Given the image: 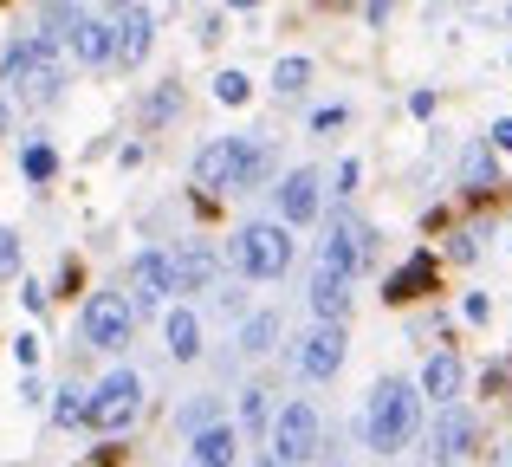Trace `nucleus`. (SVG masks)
<instances>
[{
  "label": "nucleus",
  "instance_id": "nucleus-34",
  "mask_svg": "<svg viewBox=\"0 0 512 467\" xmlns=\"http://www.w3.org/2000/svg\"><path fill=\"white\" fill-rule=\"evenodd\" d=\"M20 299H26V312H46V286H33V279L20 286Z\"/></svg>",
  "mask_w": 512,
  "mask_h": 467
},
{
  "label": "nucleus",
  "instance_id": "nucleus-27",
  "mask_svg": "<svg viewBox=\"0 0 512 467\" xmlns=\"http://www.w3.org/2000/svg\"><path fill=\"white\" fill-rule=\"evenodd\" d=\"M20 169H26V176H33V182H46L52 169H59V156H52L46 143H26V150H20Z\"/></svg>",
  "mask_w": 512,
  "mask_h": 467
},
{
  "label": "nucleus",
  "instance_id": "nucleus-5",
  "mask_svg": "<svg viewBox=\"0 0 512 467\" xmlns=\"http://www.w3.org/2000/svg\"><path fill=\"white\" fill-rule=\"evenodd\" d=\"M376 260V234L363 228V221H350V215H338L325 228V247H318V266L325 273H338V279H357L363 266Z\"/></svg>",
  "mask_w": 512,
  "mask_h": 467
},
{
  "label": "nucleus",
  "instance_id": "nucleus-19",
  "mask_svg": "<svg viewBox=\"0 0 512 467\" xmlns=\"http://www.w3.org/2000/svg\"><path fill=\"white\" fill-rule=\"evenodd\" d=\"M273 176V143L266 137H240V169H234V195H247V189H260V182Z\"/></svg>",
  "mask_w": 512,
  "mask_h": 467
},
{
  "label": "nucleus",
  "instance_id": "nucleus-12",
  "mask_svg": "<svg viewBox=\"0 0 512 467\" xmlns=\"http://www.w3.org/2000/svg\"><path fill=\"white\" fill-rule=\"evenodd\" d=\"M240 461V429L234 422H214V429L188 435V467H234Z\"/></svg>",
  "mask_w": 512,
  "mask_h": 467
},
{
  "label": "nucleus",
  "instance_id": "nucleus-21",
  "mask_svg": "<svg viewBox=\"0 0 512 467\" xmlns=\"http://www.w3.org/2000/svg\"><path fill=\"white\" fill-rule=\"evenodd\" d=\"M312 312L325 318V325H338V318L350 312V279H338V273L318 266V273H312Z\"/></svg>",
  "mask_w": 512,
  "mask_h": 467
},
{
  "label": "nucleus",
  "instance_id": "nucleus-28",
  "mask_svg": "<svg viewBox=\"0 0 512 467\" xmlns=\"http://www.w3.org/2000/svg\"><path fill=\"white\" fill-rule=\"evenodd\" d=\"M52 422H59V429H78V422H85V396H78V390H59V403H52Z\"/></svg>",
  "mask_w": 512,
  "mask_h": 467
},
{
  "label": "nucleus",
  "instance_id": "nucleus-8",
  "mask_svg": "<svg viewBox=\"0 0 512 467\" xmlns=\"http://www.w3.org/2000/svg\"><path fill=\"white\" fill-rule=\"evenodd\" d=\"M150 39H156V13L124 0L117 20H111V65H143L150 59Z\"/></svg>",
  "mask_w": 512,
  "mask_h": 467
},
{
  "label": "nucleus",
  "instance_id": "nucleus-23",
  "mask_svg": "<svg viewBox=\"0 0 512 467\" xmlns=\"http://www.w3.org/2000/svg\"><path fill=\"white\" fill-rule=\"evenodd\" d=\"M279 344V312H253L247 325H240V351L247 357H266Z\"/></svg>",
  "mask_w": 512,
  "mask_h": 467
},
{
  "label": "nucleus",
  "instance_id": "nucleus-7",
  "mask_svg": "<svg viewBox=\"0 0 512 467\" xmlns=\"http://www.w3.org/2000/svg\"><path fill=\"white\" fill-rule=\"evenodd\" d=\"M130 331H137V312H130L124 292H91L85 299V344L91 351H124Z\"/></svg>",
  "mask_w": 512,
  "mask_h": 467
},
{
  "label": "nucleus",
  "instance_id": "nucleus-32",
  "mask_svg": "<svg viewBox=\"0 0 512 467\" xmlns=\"http://www.w3.org/2000/svg\"><path fill=\"white\" fill-rule=\"evenodd\" d=\"M13 357H20V370H26V377H33V364H39V338H33V331H26V338L13 344Z\"/></svg>",
  "mask_w": 512,
  "mask_h": 467
},
{
  "label": "nucleus",
  "instance_id": "nucleus-20",
  "mask_svg": "<svg viewBox=\"0 0 512 467\" xmlns=\"http://www.w3.org/2000/svg\"><path fill=\"white\" fill-rule=\"evenodd\" d=\"M163 338H169L175 364H195V357H201V318L188 312V305H175V312L163 318Z\"/></svg>",
  "mask_w": 512,
  "mask_h": 467
},
{
  "label": "nucleus",
  "instance_id": "nucleus-29",
  "mask_svg": "<svg viewBox=\"0 0 512 467\" xmlns=\"http://www.w3.org/2000/svg\"><path fill=\"white\" fill-rule=\"evenodd\" d=\"M214 98H221V104H247L253 98L247 72H221V78H214Z\"/></svg>",
  "mask_w": 512,
  "mask_h": 467
},
{
  "label": "nucleus",
  "instance_id": "nucleus-13",
  "mask_svg": "<svg viewBox=\"0 0 512 467\" xmlns=\"http://www.w3.org/2000/svg\"><path fill=\"white\" fill-rule=\"evenodd\" d=\"M422 292H435V253H409V260L383 279L389 305H409V299H422Z\"/></svg>",
  "mask_w": 512,
  "mask_h": 467
},
{
  "label": "nucleus",
  "instance_id": "nucleus-26",
  "mask_svg": "<svg viewBox=\"0 0 512 467\" xmlns=\"http://www.w3.org/2000/svg\"><path fill=\"white\" fill-rule=\"evenodd\" d=\"M305 78H312V59H279L273 65V85L286 91V98H292V91H305Z\"/></svg>",
  "mask_w": 512,
  "mask_h": 467
},
{
  "label": "nucleus",
  "instance_id": "nucleus-18",
  "mask_svg": "<svg viewBox=\"0 0 512 467\" xmlns=\"http://www.w3.org/2000/svg\"><path fill=\"white\" fill-rule=\"evenodd\" d=\"M422 396H428V403H441V409L461 396V357H454V351H435L422 364Z\"/></svg>",
  "mask_w": 512,
  "mask_h": 467
},
{
  "label": "nucleus",
  "instance_id": "nucleus-24",
  "mask_svg": "<svg viewBox=\"0 0 512 467\" xmlns=\"http://www.w3.org/2000/svg\"><path fill=\"white\" fill-rule=\"evenodd\" d=\"M182 422L188 435H201V429H214V422H221V396H195V403H182Z\"/></svg>",
  "mask_w": 512,
  "mask_h": 467
},
{
  "label": "nucleus",
  "instance_id": "nucleus-2",
  "mask_svg": "<svg viewBox=\"0 0 512 467\" xmlns=\"http://www.w3.org/2000/svg\"><path fill=\"white\" fill-rule=\"evenodd\" d=\"M0 78H7V91L20 104H52L59 98V85H65V59H59V46H52L46 33H33V39H13L7 46V65H0Z\"/></svg>",
  "mask_w": 512,
  "mask_h": 467
},
{
  "label": "nucleus",
  "instance_id": "nucleus-35",
  "mask_svg": "<svg viewBox=\"0 0 512 467\" xmlns=\"http://www.w3.org/2000/svg\"><path fill=\"white\" fill-rule=\"evenodd\" d=\"M493 143H500V150H512V117H500V124H493Z\"/></svg>",
  "mask_w": 512,
  "mask_h": 467
},
{
  "label": "nucleus",
  "instance_id": "nucleus-1",
  "mask_svg": "<svg viewBox=\"0 0 512 467\" xmlns=\"http://www.w3.org/2000/svg\"><path fill=\"white\" fill-rule=\"evenodd\" d=\"M415 429H422V390L402 377H383L370 390V409H363V442L376 455H402L415 442Z\"/></svg>",
  "mask_w": 512,
  "mask_h": 467
},
{
  "label": "nucleus",
  "instance_id": "nucleus-10",
  "mask_svg": "<svg viewBox=\"0 0 512 467\" xmlns=\"http://www.w3.org/2000/svg\"><path fill=\"white\" fill-rule=\"evenodd\" d=\"M175 292V260L169 253H137V266H130V312H137V305H163Z\"/></svg>",
  "mask_w": 512,
  "mask_h": 467
},
{
  "label": "nucleus",
  "instance_id": "nucleus-36",
  "mask_svg": "<svg viewBox=\"0 0 512 467\" xmlns=\"http://www.w3.org/2000/svg\"><path fill=\"white\" fill-rule=\"evenodd\" d=\"M227 7H260V0H227Z\"/></svg>",
  "mask_w": 512,
  "mask_h": 467
},
{
  "label": "nucleus",
  "instance_id": "nucleus-3",
  "mask_svg": "<svg viewBox=\"0 0 512 467\" xmlns=\"http://www.w3.org/2000/svg\"><path fill=\"white\" fill-rule=\"evenodd\" d=\"M227 260L247 279H279L292 266V228L286 221H247V228L227 240Z\"/></svg>",
  "mask_w": 512,
  "mask_h": 467
},
{
  "label": "nucleus",
  "instance_id": "nucleus-6",
  "mask_svg": "<svg viewBox=\"0 0 512 467\" xmlns=\"http://www.w3.org/2000/svg\"><path fill=\"white\" fill-rule=\"evenodd\" d=\"M318 455V409L312 403H286L273 416V467H305Z\"/></svg>",
  "mask_w": 512,
  "mask_h": 467
},
{
  "label": "nucleus",
  "instance_id": "nucleus-22",
  "mask_svg": "<svg viewBox=\"0 0 512 467\" xmlns=\"http://www.w3.org/2000/svg\"><path fill=\"white\" fill-rule=\"evenodd\" d=\"M461 182H467V195H487V189H493V143H467Z\"/></svg>",
  "mask_w": 512,
  "mask_h": 467
},
{
  "label": "nucleus",
  "instance_id": "nucleus-15",
  "mask_svg": "<svg viewBox=\"0 0 512 467\" xmlns=\"http://www.w3.org/2000/svg\"><path fill=\"white\" fill-rule=\"evenodd\" d=\"M318 215V169H292L286 182H279V221L286 228H299V221Z\"/></svg>",
  "mask_w": 512,
  "mask_h": 467
},
{
  "label": "nucleus",
  "instance_id": "nucleus-25",
  "mask_svg": "<svg viewBox=\"0 0 512 467\" xmlns=\"http://www.w3.org/2000/svg\"><path fill=\"white\" fill-rule=\"evenodd\" d=\"M240 416H247L253 435H273V396H266V390H247V396H240Z\"/></svg>",
  "mask_w": 512,
  "mask_h": 467
},
{
  "label": "nucleus",
  "instance_id": "nucleus-30",
  "mask_svg": "<svg viewBox=\"0 0 512 467\" xmlns=\"http://www.w3.org/2000/svg\"><path fill=\"white\" fill-rule=\"evenodd\" d=\"M7 273H20V234L0 228V279H7Z\"/></svg>",
  "mask_w": 512,
  "mask_h": 467
},
{
  "label": "nucleus",
  "instance_id": "nucleus-11",
  "mask_svg": "<svg viewBox=\"0 0 512 467\" xmlns=\"http://www.w3.org/2000/svg\"><path fill=\"white\" fill-rule=\"evenodd\" d=\"M338 364H344V325H318L312 338L299 344V370L312 383H331V377H338Z\"/></svg>",
  "mask_w": 512,
  "mask_h": 467
},
{
  "label": "nucleus",
  "instance_id": "nucleus-9",
  "mask_svg": "<svg viewBox=\"0 0 512 467\" xmlns=\"http://www.w3.org/2000/svg\"><path fill=\"white\" fill-rule=\"evenodd\" d=\"M474 435H480L474 416H467L461 403H448V409L435 416V429H428V467H454L467 448H474Z\"/></svg>",
  "mask_w": 512,
  "mask_h": 467
},
{
  "label": "nucleus",
  "instance_id": "nucleus-14",
  "mask_svg": "<svg viewBox=\"0 0 512 467\" xmlns=\"http://www.w3.org/2000/svg\"><path fill=\"white\" fill-rule=\"evenodd\" d=\"M234 169H240V137H214L195 156V189H234Z\"/></svg>",
  "mask_w": 512,
  "mask_h": 467
},
{
  "label": "nucleus",
  "instance_id": "nucleus-17",
  "mask_svg": "<svg viewBox=\"0 0 512 467\" xmlns=\"http://www.w3.org/2000/svg\"><path fill=\"white\" fill-rule=\"evenodd\" d=\"M175 260V292H208L214 286V247L208 240H188L182 253H169Z\"/></svg>",
  "mask_w": 512,
  "mask_h": 467
},
{
  "label": "nucleus",
  "instance_id": "nucleus-33",
  "mask_svg": "<svg viewBox=\"0 0 512 467\" xmlns=\"http://www.w3.org/2000/svg\"><path fill=\"white\" fill-rule=\"evenodd\" d=\"M338 124H344V104H325V111L312 117V130H338Z\"/></svg>",
  "mask_w": 512,
  "mask_h": 467
},
{
  "label": "nucleus",
  "instance_id": "nucleus-37",
  "mask_svg": "<svg viewBox=\"0 0 512 467\" xmlns=\"http://www.w3.org/2000/svg\"><path fill=\"white\" fill-rule=\"evenodd\" d=\"M260 467H273V461H260Z\"/></svg>",
  "mask_w": 512,
  "mask_h": 467
},
{
  "label": "nucleus",
  "instance_id": "nucleus-4",
  "mask_svg": "<svg viewBox=\"0 0 512 467\" xmlns=\"http://www.w3.org/2000/svg\"><path fill=\"white\" fill-rule=\"evenodd\" d=\"M137 409H143V377H137V370H111V377L85 396V422H91V429H104V435L130 429Z\"/></svg>",
  "mask_w": 512,
  "mask_h": 467
},
{
  "label": "nucleus",
  "instance_id": "nucleus-16",
  "mask_svg": "<svg viewBox=\"0 0 512 467\" xmlns=\"http://www.w3.org/2000/svg\"><path fill=\"white\" fill-rule=\"evenodd\" d=\"M65 46H72L78 65H111V26L91 20V13H78V20L65 26Z\"/></svg>",
  "mask_w": 512,
  "mask_h": 467
},
{
  "label": "nucleus",
  "instance_id": "nucleus-31",
  "mask_svg": "<svg viewBox=\"0 0 512 467\" xmlns=\"http://www.w3.org/2000/svg\"><path fill=\"white\" fill-rule=\"evenodd\" d=\"M175 104H182V91H175V85H163V91L150 98V124H163V117L175 111Z\"/></svg>",
  "mask_w": 512,
  "mask_h": 467
}]
</instances>
